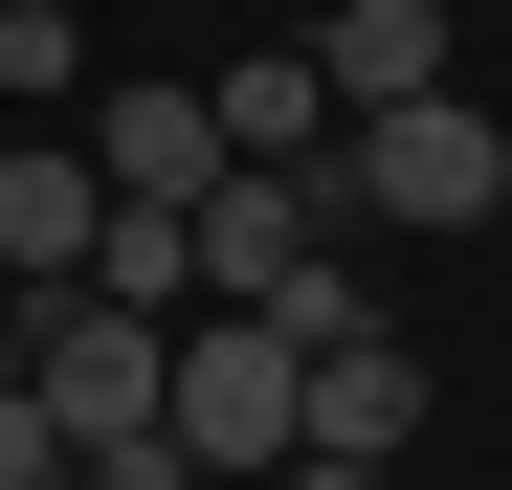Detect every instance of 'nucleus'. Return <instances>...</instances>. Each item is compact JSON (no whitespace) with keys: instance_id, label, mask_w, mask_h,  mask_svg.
<instances>
[{"instance_id":"nucleus-9","label":"nucleus","mask_w":512,"mask_h":490,"mask_svg":"<svg viewBox=\"0 0 512 490\" xmlns=\"http://www.w3.org/2000/svg\"><path fill=\"white\" fill-rule=\"evenodd\" d=\"M67 67H90V45H67V0H0V112H23V134L67 112Z\"/></svg>"},{"instance_id":"nucleus-7","label":"nucleus","mask_w":512,"mask_h":490,"mask_svg":"<svg viewBox=\"0 0 512 490\" xmlns=\"http://www.w3.org/2000/svg\"><path fill=\"white\" fill-rule=\"evenodd\" d=\"M401 424H423V357H401V335H334V357H312V424H290V446H379V468H401Z\"/></svg>"},{"instance_id":"nucleus-11","label":"nucleus","mask_w":512,"mask_h":490,"mask_svg":"<svg viewBox=\"0 0 512 490\" xmlns=\"http://www.w3.org/2000/svg\"><path fill=\"white\" fill-rule=\"evenodd\" d=\"M67 468V424H45V379H0V490H45Z\"/></svg>"},{"instance_id":"nucleus-2","label":"nucleus","mask_w":512,"mask_h":490,"mask_svg":"<svg viewBox=\"0 0 512 490\" xmlns=\"http://www.w3.org/2000/svg\"><path fill=\"white\" fill-rule=\"evenodd\" d=\"M90 223H112V179L67 134H0V290H90Z\"/></svg>"},{"instance_id":"nucleus-13","label":"nucleus","mask_w":512,"mask_h":490,"mask_svg":"<svg viewBox=\"0 0 512 490\" xmlns=\"http://www.w3.org/2000/svg\"><path fill=\"white\" fill-rule=\"evenodd\" d=\"M290 490H401V468L379 446H290Z\"/></svg>"},{"instance_id":"nucleus-15","label":"nucleus","mask_w":512,"mask_h":490,"mask_svg":"<svg viewBox=\"0 0 512 490\" xmlns=\"http://www.w3.org/2000/svg\"><path fill=\"white\" fill-rule=\"evenodd\" d=\"M490 223H512V179H490Z\"/></svg>"},{"instance_id":"nucleus-8","label":"nucleus","mask_w":512,"mask_h":490,"mask_svg":"<svg viewBox=\"0 0 512 490\" xmlns=\"http://www.w3.org/2000/svg\"><path fill=\"white\" fill-rule=\"evenodd\" d=\"M90 290H134V312H201V201H112V223H90Z\"/></svg>"},{"instance_id":"nucleus-14","label":"nucleus","mask_w":512,"mask_h":490,"mask_svg":"<svg viewBox=\"0 0 512 490\" xmlns=\"http://www.w3.org/2000/svg\"><path fill=\"white\" fill-rule=\"evenodd\" d=\"M45 490H90V468H45Z\"/></svg>"},{"instance_id":"nucleus-3","label":"nucleus","mask_w":512,"mask_h":490,"mask_svg":"<svg viewBox=\"0 0 512 490\" xmlns=\"http://www.w3.org/2000/svg\"><path fill=\"white\" fill-rule=\"evenodd\" d=\"M312 245H334V223H312V179H290V156H223V179H201V290H245V312H268Z\"/></svg>"},{"instance_id":"nucleus-5","label":"nucleus","mask_w":512,"mask_h":490,"mask_svg":"<svg viewBox=\"0 0 512 490\" xmlns=\"http://www.w3.org/2000/svg\"><path fill=\"white\" fill-rule=\"evenodd\" d=\"M312 67H334V112H401V90H446V0H334V23H312Z\"/></svg>"},{"instance_id":"nucleus-6","label":"nucleus","mask_w":512,"mask_h":490,"mask_svg":"<svg viewBox=\"0 0 512 490\" xmlns=\"http://www.w3.org/2000/svg\"><path fill=\"white\" fill-rule=\"evenodd\" d=\"M201 112H223V156H334V67H312V45H245Z\"/></svg>"},{"instance_id":"nucleus-12","label":"nucleus","mask_w":512,"mask_h":490,"mask_svg":"<svg viewBox=\"0 0 512 490\" xmlns=\"http://www.w3.org/2000/svg\"><path fill=\"white\" fill-rule=\"evenodd\" d=\"M90 490H201V446H179V424H134V446H90Z\"/></svg>"},{"instance_id":"nucleus-1","label":"nucleus","mask_w":512,"mask_h":490,"mask_svg":"<svg viewBox=\"0 0 512 490\" xmlns=\"http://www.w3.org/2000/svg\"><path fill=\"white\" fill-rule=\"evenodd\" d=\"M156 424L201 446V490H245V468H290V424H312V357H290L245 290H201V312H179V379H156Z\"/></svg>"},{"instance_id":"nucleus-4","label":"nucleus","mask_w":512,"mask_h":490,"mask_svg":"<svg viewBox=\"0 0 512 490\" xmlns=\"http://www.w3.org/2000/svg\"><path fill=\"white\" fill-rule=\"evenodd\" d=\"M90 179H112V201H201V179H223V112L179 90V67H134V90L90 112Z\"/></svg>"},{"instance_id":"nucleus-10","label":"nucleus","mask_w":512,"mask_h":490,"mask_svg":"<svg viewBox=\"0 0 512 490\" xmlns=\"http://www.w3.org/2000/svg\"><path fill=\"white\" fill-rule=\"evenodd\" d=\"M268 335H290V357H334V335H379V290H357V245H312V268L268 290Z\"/></svg>"}]
</instances>
